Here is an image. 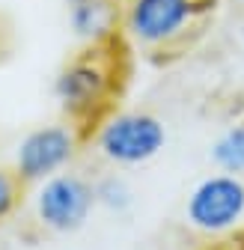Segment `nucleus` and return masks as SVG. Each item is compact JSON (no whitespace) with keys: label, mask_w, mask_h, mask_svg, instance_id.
I'll use <instances>...</instances> for the list:
<instances>
[{"label":"nucleus","mask_w":244,"mask_h":250,"mask_svg":"<svg viewBox=\"0 0 244 250\" xmlns=\"http://www.w3.org/2000/svg\"><path fill=\"white\" fill-rule=\"evenodd\" d=\"M116 60L102 48H89L86 54L69 60L54 78V99L69 122L86 125L99 122L116 92Z\"/></svg>","instance_id":"nucleus-2"},{"label":"nucleus","mask_w":244,"mask_h":250,"mask_svg":"<svg viewBox=\"0 0 244 250\" xmlns=\"http://www.w3.org/2000/svg\"><path fill=\"white\" fill-rule=\"evenodd\" d=\"M21 200H24V185L18 182L12 167H0V224H6L21 208Z\"/></svg>","instance_id":"nucleus-10"},{"label":"nucleus","mask_w":244,"mask_h":250,"mask_svg":"<svg viewBox=\"0 0 244 250\" xmlns=\"http://www.w3.org/2000/svg\"><path fill=\"white\" fill-rule=\"evenodd\" d=\"M66 12L72 33L89 48H102L119 21L116 0H66Z\"/></svg>","instance_id":"nucleus-7"},{"label":"nucleus","mask_w":244,"mask_h":250,"mask_svg":"<svg viewBox=\"0 0 244 250\" xmlns=\"http://www.w3.org/2000/svg\"><path fill=\"white\" fill-rule=\"evenodd\" d=\"M238 39H241V42H244V18H241V21H238Z\"/></svg>","instance_id":"nucleus-11"},{"label":"nucleus","mask_w":244,"mask_h":250,"mask_svg":"<svg viewBox=\"0 0 244 250\" xmlns=\"http://www.w3.org/2000/svg\"><path fill=\"white\" fill-rule=\"evenodd\" d=\"M235 3H241V6H244V0H235Z\"/></svg>","instance_id":"nucleus-12"},{"label":"nucleus","mask_w":244,"mask_h":250,"mask_svg":"<svg viewBox=\"0 0 244 250\" xmlns=\"http://www.w3.org/2000/svg\"><path fill=\"white\" fill-rule=\"evenodd\" d=\"M208 155H211V164L221 173H232L244 179V119L224 128L211 143Z\"/></svg>","instance_id":"nucleus-8"},{"label":"nucleus","mask_w":244,"mask_h":250,"mask_svg":"<svg viewBox=\"0 0 244 250\" xmlns=\"http://www.w3.org/2000/svg\"><path fill=\"white\" fill-rule=\"evenodd\" d=\"M208 9L211 0H125L119 21L134 48L167 54L197 33Z\"/></svg>","instance_id":"nucleus-1"},{"label":"nucleus","mask_w":244,"mask_h":250,"mask_svg":"<svg viewBox=\"0 0 244 250\" xmlns=\"http://www.w3.org/2000/svg\"><path fill=\"white\" fill-rule=\"evenodd\" d=\"M81 149L75 122H48L27 131L12 152V173L21 185H39L72 167Z\"/></svg>","instance_id":"nucleus-6"},{"label":"nucleus","mask_w":244,"mask_h":250,"mask_svg":"<svg viewBox=\"0 0 244 250\" xmlns=\"http://www.w3.org/2000/svg\"><path fill=\"white\" fill-rule=\"evenodd\" d=\"M93 146L110 167H143L167 146V125L149 110H113L96 122Z\"/></svg>","instance_id":"nucleus-3"},{"label":"nucleus","mask_w":244,"mask_h":250,"mask_svg":"<svg viewBox=\"0 0 244 250\" xmlns=\"http://www.w3.org/2000/svg\"><path fill=\"white\" fill-rule=\"evenodd\" d=\"M93 197H96V208H104L110 214H125L134 206V188L128 185L125 176L104 173L93 179Z\"/></svg>","instance_id":"nucleus-9"},{"label":"nucleus","mask_w":244,"mask_h":250,"mask_svg":"<svg viewBox=\"0 0 244 250\" xmlns=\"http://www.w3.org/2000/svg\"><path fill=\"white\" fill-rule=\"evenodd\" d=\"M93 208H96L93 182L72 170H63L33 185V194H30V211H33L36 227L54 235L78 232L89 221Z\"/></svg>","instance_id":"nucleus-4"},{"label":"nucleus","mask_w":244,"mask_h":250,"mask_svg":"<svg viewBox=\"0 0 244 250\" xmlns=\"http://www.w3.org/2000/svg\"><path fill=\"white\" fill-rule=\"evenodd\" d=\"M185 221L205 238L235 232L244 224V179L221 170L200 179L185 200Z\"/></svg>","instance_id":"nucleus-5"}]
</instances>
